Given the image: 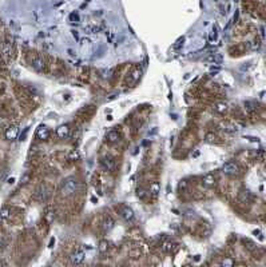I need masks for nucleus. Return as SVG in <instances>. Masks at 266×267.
I'll return each mask as SVG.
<instances>
[{"mask_svg":"<svg viewBox=\"0 0 266 267\" xmlns=\"http://www.w3.org/2000/svg\"><path fill=\"white\" fill-rule=\"evenodd\" d=\"M78 187H79V184H78V180H76L75 178H67L62 184V194L64 196L74 195V194L78 191Z\"/></svg>","mask_w":266,"mask_h":267,"instance_id":"f257e3e1","label":"nucleus"},{"mask_svg":"<svg viewBox=\"0 0 266 267\" xmlns=\"http://www.w3.org/2000/svg\"><path fill=\"white\" fill-rule=\"evenodd\" d=\"M222 172L225 175L234 176V175H238L239 174V167H238V164L234 163V162H226V163H223V166H222Z\"/></svg>","mask_w":266,"mask_h":267,"instance_id":"f03ea898","label":"nucleus"},{"mask_svg":"<svg viewBox=\"0 0 266 267\" xmlns=\"http://www.w3.org/2000/svg\"><path fill=\"white\" fill-rule=\"evenodd\" d=\"M84 258H86V254H84L83 251H76V253H74V254H72V255L70 257V261H71L72 265L78 266V265H82V263H83Z\"/></svg>","mask_w":266,"mask_h":267,"instance_id":"7ed1b4c3","label":"nucleus"},{"mask_svg":"<svg viewBox=\"0 0 266 267\" xmlns=\"http://www.w3.org/2000/svg\"><path fill=\"white\" fill-rule=\"evenodd\" d=\"M48 136H50V130H48V127L40 124L38 127V130H36V138L40 140H46V139H48Z\"/></svg>","mask_w":266,"mask_h":267,"instance_id":"20e7f679","label":"nucleus"},{"mask_svg":"<svg viewBox=\"0 0 266 267\" xmlns=\"http://www.w3.org/2000/svg\"><path fill=\"white\" fill-rule=\"evenodd\" d=\"M56 135L60 139H66L70 135V126L68 124H62V126H59L56 128Z\"/></svg>","mask_w":266,"mask_h":267,"instance_id":"39448f33","label":"nucleus"},{"mask_svg":"<svg viewBox=\"0 0 266 267\" xmlns=\"http://www.w3.org/2000/svg\"><path fill=\"white\" fill-rule=\"evenodd\" d=\"M31 66H32V68H34V70H36V71H43L44 67H46V63H44V59H43V58H40V56H36V58L32 59Z\"/></svg>","mask_w":266,"mask_h":267,"instance_id":"423d86ee","label":"nucleus"},{"mask_svg":"<svg viewBox=\"0 0 266 267\" xmlns=\"http://www.w3.org/2000/svg\"><path fill=\"white\" fill-rule=\"evenodd\" d=\"M18 134H19V128L16 126H10L6 130V139L7 140H15L16 138H18Z\"/></svg>","mask_w":266,"mask_h":267,"instance_id":"0eeeda50","label":"nucleus"},{"mask_svg":"<svg viewBox=\"0 0 266 267\" xmlns=\"http://www.w3.org/2000/svg\"><path fill=\"white\" fill-rule=\"evenodd\" d=\"M48 195H50V192H48V190H47L46 186H40V187L36 190V198H38L40 202L46 200L47 198H48Z\"/></svg>","mask_w":266,"mask_h":267,"instance_id":"6e6552de","label":"nucleus"},{"mask_svg":"<svg viewBox=\"0 0 266 267\" xmlns=\"http://www.w3.org/2000/svg\"><path fill=\"white\" fill-rule=\"evenodd\" d=\"M120 215H122V218L124 220H132L134 219V211L130 208V207H127V206H124V207H122V210H120Z\"/></svg>","mask_w":266,"mask_h":267,"instance_id":"1a4fd4ad","label":"nucleus"},{"mask_svg":"<svg viewBox=\"0 0 266 267\" xmlns=\"http://www.w3.org/2000/svg\"><path fill=\"white\" fill-rule=\"evenodd\" d=\"M202 184L205 187H213L215 184V178L213 174H206L202 176Z\"/></svg>","mask_w":266,"mask_h":267,"instance_id":"9d476101","label":"nucleus"},{"mask_svg":"<svg viewBox=\"0 0 266 267\" xmlns=\"http://www.w3.org/2000/svg\"><path fill=\"white\" fill-rule=\"evenodd\" d=\"M238 198L242 203H247V202H250V199H251V194H250V191H247V190H243V191L239 192Z\"/></svg>","mask_w":266,"mask_h":267,"instance_id":"9b49d317","label":"nucleus"},{"mask_svg":"<svg viewBox=\"0 0 266 267\" xmlns=\"http://www.w3.org/2000/svg\"><path fill=\"white\" fill-rule=\"evenodd\" d=\"M102 166L104 168H107L108 171H111V170H114V166H115V162L111 159V158H106V159L102 160Z\"/></svg>","mask_w":266,"mask_h":267,"instance_id":"f8f14e48","label":"nucleus"},{"mask_svg":"<svg viewBox=\"0 0 266 267\" xmlns=\"http://www.w3.org/2000/svg\"><path fill=\"white\" fill-rule=\"evenodd\" d=\"M106 139H107L108 142H116V140L119 139V134H118V131H115V130L108 131V132L106 134Z\"/></svg>","mask_w":266,"mask_h":267,"instance_id":"ddd939ff","label":"nucleus"},{"mask_svg":"<svg viewBox=\"0 0 266 267\" xmlns=\"http://www.w3.org/2000/svg\"><path fill=\"white\" fill-rule=\"evenodd\" d=\"M207 62H210V63H213V64H221V63H222V56L218 55V54H214V55L209 56V58H207Z\"/></svg>","mask_w":266,"mask_h":267,"instance_id":"4468645a","label":"nucleus"},{"mask_svg":"<svg viewBox=\"0 0 266 267\" xmlns=\"http://www.w3.org/2000/svg\"><path fill=\"white\" fill-rule=\"evenodd\" d=\"M114 224H115V222H114V219L112 218H110V216H107L106 219H104V223H103V228L104 230H111L112 227H114Z\"/></svg>","mask_w":266,"mask_h":267,"instance_id":"2eb2a0df","label":"nucleus"},{"mask_svg":"<svg viewBox=\"0 0 266 267\" xmlns=\"http://www.w3.org/2000/svg\"><path fill=\"white\" fill-rule=\"evenodd\" d=\"M243 104H245V108H246L247 111H250V112L257 110V104L254 102H251V100H247V102H245Z\"/></svg>","mask_w":266,"mask_h":267,"instance_id":"dca6fc26","label":"nucleus"},{"mask_svg":"<svg viewBox=\"0 0 266 267\" xmlns=\"http://www.w3.org/2000/svg\"><path fill=\"white\" fill-rule=\"evenodd\" d=\"M10 214H11L10 208H8V207H3L2 211H0V218H2V219H8V218H10Z\"/></svg>","mask_w":266,"mask_h":267,"instance_id":"f3484780","label":"nucleus"},{"mask_svg":"<svg viewBox=\"0 0 266 267\" xmlns=\"http://www.w3.org/2000/svg\"><path fill=\"white\" fill-rule=\"evenodd\" d=\"M214 110H215L217 112H221V114H222V112H225V111L227 110V106H226L225 103H218V104H217V106L214 107Z\"/></svg>","mask_w":266,"mask_h":267,"instance_id":"a211bd4d","label":"nucleus"},{"mask_svg":"<svg viewBox=\"0 0 266 267\" xmlns=\"http://www.w3.org/2000/svg\"><path fill=\"white\" fill-rule=\"evenodd\" d=\"M172 247H174V244L171 243V242H166V243H163L162 246V250L166 253H171L172 251Z\"/></svg>","mask_w":266,"mask_h":267,"instance_id":"6ab92c4d","label":"nucleus"},{"mask_svg":"<svg viewBox=\"0 0 266 267\" xmlns=\"http://www.w3.org/2000/svg\"><path fill=\"white\" fill-rule=\"evenodd\" d=\"M108 250V243L106 240H103V242H100V244H99V251L100 253H106Z\"/></svg>","mask_w":266,"mask_h":267,"instance_id":"aec40b11","label":"nucleus"},{"mask_svg":"<svg viewBox=\"0 0 266 267\" xmlns=\"http://www.w3.org/2000/svg\"><path fill=\"white\" fill-rule=\"evenodd\" d=\"M28 179H30V176H28L27 174H26V175H23V178H22V183H23V184H27V183H28Z\"/></svg>","mask_w":266,"mask_h":267,"instance_id":"412c9836","label":"nucleus"},{"mask_svg":"<svg viewBox=\"0 0 266 267\" xmlns=\"http://www.w3.org/2000/svg\"><path fill=\"white\" fill-rule=\"evenodd\" d=\"M221 265H223V266H231V265H233V261H229V259H226V261H223Z\"/></svg>","mask_w":266,"mask_h":267,"instance_id":"4be33fe9","label":"nucleus"},{"mask_svg":"<svg viewBox=\"0 0 266 267\" xmlns=\"http://www.w3.org/2000/svg\"><path fill=\"white\" fill-rule=\"evenodd\" d=\"M152 190H154V194H156V191H158V184H154V186H152Z\"/></svg>","mask_w":266,"mask_h":267,"instance_id":"5701e85b","label":"nucleus"},{"mask_svg":"<svg viewBox=\"0 0 266 267\" xmlns=\"http://www.w3.org/2000/svg\"><path fill=\"white\" fill-rule=\"evenodd\" d=\"M0 266H7V263L6 262H3V261H0Z\"/></svg>","mask_w":266,"mask_h":267,"instance_id":"b1692460","label":"nucleus"}]
</instances>
